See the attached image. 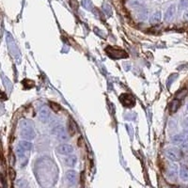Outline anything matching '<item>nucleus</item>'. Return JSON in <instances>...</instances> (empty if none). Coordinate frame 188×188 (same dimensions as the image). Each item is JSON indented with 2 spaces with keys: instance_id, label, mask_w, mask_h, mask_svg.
<instances>
[{
  "instance_id": "423d86ee",
  "label": "nucleus",
  "mask_w": 188,
  "mask_h": 188,
  "mask_svg": "<svg viewBox=\"0 0 188 188\" xmlns=\"http://www.w3.org/2000/svg\"><path fill=\"white\" fill-rule=\"evenodd\" d=\"M166 156L173 162H177L181 159L180 153L178 152L177 149H173V148H168L166 150Z\"/></svg>"
},
{
  "instance_id": "4be33fe9",
  "label": "nucleus",
  "mask_w": 188,
  "mask_h": 188,
  "mask_svg": "<svg viewBox=\"0 0 188 188\" xmlns=\"http://www.w3.org/2000/svg\"><path fill=\"white\" fill-rule=\"evenodd\" d=\"M184 124H185V126H186V127H188V118H187V119L185 120V121H184Z\"/></svg>"
},
{
  "instance_id": "4468645a",
  "label": "nucleus",
  "mask_w": 188,
  "mask_h": 188,
  "mask_svg": "<svg viewBox=\"0 0 188 188\" xmlns=\"http://www.w3.org/2000/svg\"><path fill=\"white\" fill-rule=\"evenodd\" d=\"M180 106H181V102H180V100L179 99H174L171 103H170V105H169V111L171 112V113H175L179 108H180Z\"/></svg>"
},
{
  "instance_id": "39448f33",
  "label": "nucleus",
  "mask_w": 188,
  "mask_h": 188,
  "mask_svg": "<svg viewBox=\"0 0 188 188\" xmlns=\"http://www.w3.org/2000/svg\"><path fill=\"white\" fill-rule=\"evenodd\" d=\"M39 118L40 120V121L42 123H47L49 121L50 118H51V112L50 110L47 108L46 106H43L40 109L39 112Z\"/></svg>"
},
{
  "instance_id": "6e6552de",
  "label": "nucleus",
  "mask_w": 188,
  "mask_h": 188,
  "mask_svg": "<svg viewBox=\"0 0 188 188\" xmlns=\"http://www.w3.org/2000/svg\"><path fill=\"white\" fill-rule=\"evenodd\" d=\"M57 152L63 155H70L73 153V148L70 144H61L57 147Z\"/></svg>"
},
{
  "instance_id": "a211bd4d",
  "label": "nucleus",
  "mask_w": 188,
  "mask_h": 188,
  "mask_svg": "<svg viewBox=\"0 0 188 188\" xmlns=\"http://www.w3.org/2000/svg\"><path fill=\"white\" fill-rule=\"evenodd\" d=\"M26 150H24L21 146H17V149H16V154L20 157V158H25L26 156Z\"/></svg>"
},
{
  "instance_id": "aec40b11",
  "label": "nucleus",
  "mask_w": 188,
  "mask_h": 188,
  "mask_svg": "<svg viewBox=\"0 0 188 188\" xmlns=\"http://www.w3.org/2000/svg\"><path fill=\"white\" fill-rule=\"evenodd\" d=\"M177 77H178V74H172V75H171V77H170V78H169V80H168V85H170V84H171L170 82H171V81H174V80L177 78Z\"/></svg>"
},
{
  "instance_id": "f03ea898",
  "label": "nucleus",
  "mask_w": 188,
  "mask_h": 188,
  "mask_svg": "<svg viewBox=\"0 0 188 188\" xmlns=\"http://www.w3.org/2000/svg\"><path fill=\"white\" fill-rule=\"evenodd\" d=\"M171 142L173 145L178 146L183 151L188 149V137L184 134H176L171 138Z\"/></svg>"
},
{
  "instance_id": "5701e85b",
  "label": "nucleus",
  "mask_w": 188,
  "mask_h": 188,
  "mask_svg": "<svg viewBox=\"0 0 188 188\" xmlns=\"http://www.w3.org/2000/svg\"><path fill=\"white\" fill-rule=\"evenodd\" d=\"M187 109H188V104H187Z\"/></svg>"
},
{
  "instance_id": "f8f14e48",
  "label": "nucleus",
  "mask_w": 188,
  "mask_h": 188,
  "mask_svg": "<svg viewBox=\"0 0 188 188\" xmlns=\"http://www.w3.org/2000/svg\"><path fill=\"white\" fill-rule=\"evenodd\" d=\"M179 176L181 181H188V168L185 166H181L179 170Z\"/></svg>"
},
{
  "instance_id": "412c9836",
  "label": "nucleus",
  "mask_w": 188,
  "mask_h": 188,
  "mask_svg": "<svg viewBox=\"0 0 188 188\" xmlns=\"http://www.w3.org/2000/svg\"><path fill=\"white\" fill-rule=\"evenodd\" d=\"M184 19H185L186 21H188V12H186L184 13Z\"/></svg>"
},
{
  "instance_id": "0eeeda50",
  "label": "nucleus",
  "mask_w": 188,
  "mask_h": 188,
  "mask_svg": "<svg viewBox=\"0 0 188 188\" xmlns=\"http://www.w3.org/2000/svg\"><path fill=\"white\" fill-rule=\"evenodd\" d=\"M65 178H66V181L68 182L69 185H74L76 182H77V180H78V174L75 170H68L66 172V175H65Z\"/></svg>"
},
{
  "instance_id": "7ed1b4c3",
  "label": "nucleus",
  "mask_w": 188,
  "mask_h": 188,
  "mask_svg": "<svg viewBox=\"0 0 188 188\" xmlns=\"http://www.w3.org/2000/svg\"><path fill=\"white\" fill-rule=\"evenodd\" d=\"M51 132L59 141H67L69 138L66 128L63 125L58 124V125L54 126Z\"/></svg>"
},
{
  "instance_id": "9d476101",
  "label": "nucleus",
  "mask_w": 188,
  "mask_h": 188,
  "mask_svg": "<svg viewBox=\"0 0 188 188\" xmlns=\"http://www.w3.org/2000/svg\"><path fill=\"white\" fill-rule=\"evenodd\" d=\"M175 12H176V7H175V5L169 6V8L167 10V12H166V13H165V17H164L165 21H167V22L170 21V20L174 17Z\"/></svg>"
},
{
  "instance_id": "dca6fc26",
  "label": "nucleus",
  "mask_w": 188,
  "mask_h": 188,
  "mask_svg": "<svg viewBox=\"0 0 188 188\" xmlns=\"http://www.w3.org/2000/svg\"><path fill=\"white\" fill-rule=\"evenodd\" d=\"M137 18L141 21H145L148 18V11L146 9L140 10L137 13Z\"/></svg>"
},
{
  "instance_id": "20e7f679",
  "label": "nucleus",
  "mask_w": 188,
  "mask_h": 188,
  "mask_svg": "<svg viewBox=\"0 0 188 188\" xmlns=\"http://www.w3.org/2000/svg\"><path fill=\"white\" fill-rule=\"evenodd\" d=\"M120 101L126 107H133L135 105L134 98L131 95V94H127V93L121 94V95L120 96Z\"/></svg>"
},
{
  "instance_id": "f3484780",
  "label": "nucleus",
  "mask_w": 188,
  "mask_h": 188,
  "mask_svg": "<svg viewBox=\"0 0 188 188\" xmlns=\"http://www.w3.org/2000/svg\"><path fill=\"white\" fill-rule=\"evenodd\" d=\"M188 95V89L187 88H183V89H181L177 92L176 94V98L181 100V99H183L185 98L186 96Z\"/></svg>"
},
{
  "instance_id": "ddd939ff",
  "label": "nucleus",
  "mask_w": 188,
  "mask_h": 188,
  "mask_svg": "<svg viewBox=\"0 0 188 188\" xmlns=\"http://www.w3.org/2000/svg\"><path fill=\"white\" fill-rule=\"evenodd\" d=\"M65 165L67 167H73L75 166L76 162H77V157L75 155H68L67 158H65Z\"/></svg>"
},
{
  "instance_id": "f257e3e1",
  "label": "nucleus",
  "mask_w": 188,
  "mask_h": 188,
  "mask_svg": "<svg viewBox=\"0 0 188 188\" xmlns=\"http://www.w3.org/2000/svg\"><path fill=\"white\" fill-rule=\"evenodd\" d=\"M19 128H20V134L21 137L26 140H32L35 138L36 134L34 131V124L31 120L23 119L19 122Z\"/></svg>"
},
{
  "instance_id": "1a4fd4ad",
  "label": "nucleus",
  "mask_w": 188,
  "mask_h": 188,
  "mask_svg": "<svg viewBox=\"0 0 188 188\" xmlns=\"http://www.w3.org/2000/svg\"><path fill=\"white\" fill-rule=\"evenodd\" d=\"M167 174V176H168L170 179L175 180V179L177 178V175H178V167H177V166L174 165V164L168 165Z\"/></svg>"
},
{
  "instance_id": "2eb2a0df",
  "label": "nucleus",
  "mask_w": 188,
  "mask_h": 188,
  "mask_svg": "<svg viewBox=\"0 0 188 188\" xmlns=\"http://www.w3.org/2000/svg\"><path fill=\"white\" fill-rule=\"evenodd\" d=\"M18 145L21 146V147H22L24 150H26V152H30V151L32 150V143L30 142V140H26V139L21 140Z\"/></svg>"
},
{
  "instance_id": "6ab92c4d",
  "label": "nucleus",
  "mask_w": 188,
  "mask_h": 188,
  "mask_svg": "<svg viewBox=\"0 0 188 188\" xmlns=\"http://www.w3.org/2000/svg\"><path fill=\"white\" fill-rule=\"evenodd\" d=\"M179 7H180L181 10L187 9L188 8V0H181L180 4H179Z\"/></svg>"
},
{
  "instance_id": "9b49d317",
  "label": "nucleus",
  "mask_w": 188,
  "mask_h": 188,
  "mask_svg": "<svg viewBox=\"0 0 188 188\" xmlns=\"http://www.w3.org/2000/svg\"><path fill=\"white\" fill-rule=\"evenodd\" d=\"M161 19H162V13L160 11H157L153 13V15L151 16L150 18V23L151 25H158L160 22H161Z\"/></svg>"
}]
</instances>
